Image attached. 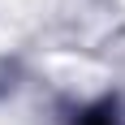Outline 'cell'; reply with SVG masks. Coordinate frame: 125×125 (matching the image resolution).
Masks as SVG:
<instances>
[{"label": "cell", "instance_id": "cell-1", "mask_svg": "<svg viewBox=\"0 0 125 125\" xmlns=\"http://www.w3.org/2000/svg\"><path fill=\"white\" fill-rule=\"evenodd\" d=\"M86 125H104V121H86Z\"/></svg>", "mask_w": 125, "mask_h": 125}]
</instances>
